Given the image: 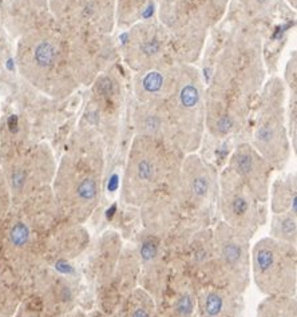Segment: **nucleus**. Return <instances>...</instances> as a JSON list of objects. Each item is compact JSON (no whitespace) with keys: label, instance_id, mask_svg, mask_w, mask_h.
Here are the masks:
<instances>
[{"label":"nucleus","instance_id":"obj_1","mask_svg":"<svg viewBox=\"0 0 297 317\" xmlns=\"http://www.w3.org/2000/svg\"><path fill=\"white\" fill-rule=\"evenodd\" d=\"M16 66L20 75L44 95L67 98L78 90L67 39L55 22L19 38Z\"/></svg>","mask_w":297,"mask_h":317},{"label":"nucleus","instance_id":"obj_2","mask_svg":"<svg viewBox=\"0 0 297 317\" xmlns=\"http://www.w3.org/2000/svg\"><path fill=\"white\" fill-rule=\"evenodd\" d=\"M266 78L261 34L247 23L233 30L225 40L206 89L254 106Z\"/></svg>","mask_w":297,"mask_h":317},{"label":"nucleus","instance_id":"obj_3","mask_svg":"<svg viewBox=\"0 0 297 317\" xmlns=\"http://www.w3.org/2000/svg\"><path fill=\"white\" fill-rule=\"evenodd\" d=\"M183 157L172 142L134 135L122 177L123 202L142 208L172 190Z\"/></svg>","mask_w":297,"mask_h":317},{"label":"nucleus","instance_id":"obj_4","mask_svg":"<svg viewBox=\"0 0 297 317\" xmlns=\"http://www.w3.org/2000/svg\"><path fill=\"white\" fill-rule=\"evenodd\" d=\"M104 171L103 142L95 131L85 130L63 158L59 193L76 218L85 220L99 205Z\"/></svg>","mask_w":297,"mask_h":317},{"label":"nucleus","instance_id":"obj_5","mask_svg":"<svg viewBox=\"0 0 297 317\" xmlns=\"http://www.w3.org/2000/svg\"><path fill=\"white\" fill-rule=\"evenodd\" d=\"M165 105L174 145L183 154L196 153L205 135V83L197 66L177 63L174 87Z\"/></svg>","mask_w":297,"mask_h":317},{"label":"nucleus","instance_id":"obj_6","mask_svg":"<svg viewBox=\"0 0 297 317\" xmlns=\"http://www.w3.org/2000/svg\"><path fill=\"white\" fill-rule=\"evenodd\" d=\"M252 146L264 157L273 170L285 169L292 155L286 126V87L277 75L266 78L253 107Z\"/></svg>","mask_w":297,"mask_h":317},{"label":"nucleus","instance_id":"obj_7","mask_svg":"<svg viewBox=\"0 0 297 317\" xmlns=\"http://www.w3.org/2000/svg\"><path fill=\"white\" fill-rule=\"evenodd\" d=\"M157 20L170 36L176 61L196 65L213 28L200 4L196 0H161Z\"/></svg>","mask_w":297,"mask_h":317},{"label":"nucleus","instance_id":"obj_8","mask_svg":"<svg viewBox=\"0 0 297 317\" xmlns=\"http://www.w3.org/2000/svg\"><path fill=\"white\" fill-rule=\"evenodd\" d=\"M296 246L264 237L251 248V273L265 296H296Z\"/></svg>","mask_w":297,"mask_h":317},{"label":"nucleus","instance_id":"obj_9","mask_svg":"<svg viewBox=\"0 0 297 317\" xmlns=\"http://www.w3.org/2000/svg\"><path fill=\"white\" fill-rule=\"evenodd\" d=\"M213 257L209 277L215 285L242 295L251 282V240L220 221L211 232Z\"/></svg>","mask_w":297,"mask_h":317},{"label":"nucleus","instance_id":"obj_10","mask_svg":"<svg viewBox=\"0 0 297 317\" xmlns=\"http://www.w3.org/2000/svg\"><path fill=\"white\" fill-rule=\"evenodd\" d=\"M170 194L178 209L208 218L219 202L217 170L196 153L185 154Z\"/></svg>","mask_w":297,"mask_h":317},{"label":"nucleus","instance_id":"obj_11","mask_svg":"<svg viewBox=\"0 0 297 317\" xmlns=\"http://www.w3.org/2000/svg\"><path fill=\"white\" fill-rule=\"evenodd\" d=\"M118 54L134 74L177 63L170 36L158 20H140L119 39Z\"/></svg>","mask_w":297,"mask_h":317},{"label":"nucleus","instance_id":"obj_12","mask_svg":"<svg viewBox=\"0 0 297 317\" xmlns=\"http://www.w3.org/2000/svg\"><path fill=\"white\" fill-rule=\"evenodd\" d=\"M217 208L222 221L249 240L268 221L266 204L258 201L228 166L219 174Z\"/></svg>","mask_w":297,"mask_h":317},{"label":"nucleus","instance_id":"obj_13","mask_svg":"<svg viewBox=\"0 0 297 317\" xmlns=\"http://www.w3.org/2000/svg\"><path fill=\"white\" fill-rule=\"evenodd\" d=\"M63 34L67 39L72 72L79 86L89 87L99 74L118 61V47L111 34L98 31Z\"/></svg>","mask_w":297,"mask_h":317},{"label":"nucleus","instance_id":"obj_14","mask_svg":"<svg viewBox=\"0 0 297 317\" xmlns=\"http://www.w3.org/2000/svg\"><path fill=\"white\" fill-rule=\"evenodd\" d=\"M253 107L205 87V131L215 139L233 137L247 126Z\"/></svg>","mask_w":297,"mask_h":317},{"label":"nucleus","instance_id":"obj_15","mask_svg":"<svg viewBox=\"0 0 297 317\" xmlns=\"http://www.w3.org/2000/svg\"><path fill=\"white\" fill-rule=\"evenodd\" d=\"M228 167L241 180L252 194L262 204H268L273 167L251 142L236 146L228 161Z\"/></svg>","mask_w":297,"mask_h":317},{"label":"nucleus","instance_id":"obj_16","mask_svg":"<svg viewBox=\"0 0 297 317\" xmlns=\"http://www.w3.org/2000/svg\"><path fill=\"white\" fill-rule=\"evenodd\" d=\"M3 19L8 31L18 39L54 23L48 0H4Z\"/></svg>","mask_w":297,"mask_h":317},{"label":"nucleus","instance_id":"obj_17","mask_svg":"<svg viewBox=\"0 0 297 317\" xmlns=\"http://www.w3.org/2000/svg\"><path fill=\"white\" fill-rule=\"evenodd\" d=\"M54 22L63 33H104L97 8L91 0H48Z\"/></svg>","mask_w":297,"mask_h":317},{"label":"nucleus","instance_id":"obj_18","mask_svg":"<svg viewBox=\"0 0 297 317\" xmlns=\"http://www.w3.org/2000/svg\"><path fill=\"white\" fill-rule=\"evenodd\" d=\"M136 135L173 142V130L165 101L136 102L131 112Z\"/></svg>","mask_w":297,"mask_h":317},{"label":"nucleus","instance_id":"obj_19","mask_svg":"<svg viewBox=\"0 0 297 317\" xmlns=\"http://www.w3.org/2000/svg\"><path fill=\"white\" fill-rule=\"evenodd\" d=\"M177 63L137 72L132 78V93L136 95V101L142 103L166 101L174 87Z\"/></svg>","mask_w":297,"mask_h":317},{"label":"nucleus","instance_id":"obj_20","mask_svg":"<svg viewBox=\"0 0 297 317\" xmlns=\"http://www.w3.org/2000/svg\"><path fill=\"white\" fill-rule=\"evenodd\" d=\"M93 103L98 112H104L107 118H115L122 108L125 91L118 72L111 66L95 78L91 84Z\"/></svg>","mask_w":297,"mask_h":317},{"label":"nucleus","instance_id":"obj_21","mask_svg":"<svg viewBox=\"0 0 297 317\" xmlns=\"http://www.w3.org/2000/svg\"><path fill=\"white\" fill-rule=\"evenodd\" d=\"M240 297L226 286L208 285L197 295L198 313L201 317H237Z\"/></svg>","mask_w":297,"mask_h":317},{"label":"nucleus","instance_id":"obj_22","mask_svg":"<svg viewBox=\"0 0 297 317\" xmlns=\"http://www.w3.org/2000/svg\"><path fill=\"white\" fill-rule=\"evenodd\" d=\"M272 214L288 213L297 217V177L296 171L279 177L269 189Z\"/></svg>","mask_w":297,"mask_h":317},{"label":"nucleus","instance_id":"obj_23","mask_svg":"<svg viewBox=\"0 0 297 317\" xmlns=\"http://www.w3.org/2000/svg\"><path fill=\"white\" fill-rule=\"evenodd\" d=\"M269 237L279 242H283L286 245H297V217L288 214V213H280L272 214L271 218V230Z\"/></svg>","mask_w":297,"mask_h":317},{"label":"nucleus","instance_id":"obj_24","mask_svg":"<svg viewBox=\"0 0 297 317\" xmlns=\"http://www.w3.org/2000/svg\"><path fill=\"white\" fill-rule=\"evenodd\" d=\"M258 308L266 317H297V303L294 296H266Z\"/></svg>","mask_w":297,"mask_h":317},{"label":"nucleus","instance_id":"obj_25","mask_svg":"<svg viewBox=\"0 0 297 317\" xmlns=\"http://www.w3.org/2000/svg\"><path fill=\"white\" fill-rule=\"evenodd\" d=\"M149 0H117L115 24L119 27H130L140 22L143 8Z\"/></svg>","mask_w":297,"mask_h":317},{"label":"nucleus","instance_id":"obj_26","mask_svg":"<svg viewBox=\"0 0 297 317\" xmlns=\"http://www.w3.org/2000/svg\"><path fill=\"white\" fill-rule=\"evenodd\" d=\"M127 317H154V301L143 289H137L130 296Z\"/></svg>","mask_w":297,"mask_h":317},{"label":"nucleus","instance_id":"obj_27","mask_svg":"<svg viewBox=\"0 0 297 317\" xmlns=\"http://www.w3.org/2000/svg\"><path fill=\"white\" fill-rule=\"evenodd\" d=\"M94 7L97 8L100 22L103 24L104 33L113 34L115 28V16H117V0H91Z\"/></svg>","mask_w":297,"mask_h":317},{"label":"nucleus","instance_id":"obj_28","mask_svg":"<svg viewBox=\"0 0 297 317\" xmlns=\"http://www.w3.org/2000/svg\"><path fill=\"white\" fill-rule=\"evenodd\" d=\"M196 2L205 12L211 27L217 25L224 19L230 3V0H196Z\"/></svg>","mask_w":297,"mask_h":317},{"label":"nucleus","instance_id":"obj_29","mask_svg":"<svg viewBox=\"0 0 297 317\" xmlns=\"http://www.w3.org/2000/svg\"><path fill=\"white\" fill-rule=\"evenodd\" d=\"M275 0H241L242 8L252 20L268 18L273 8Z\"/></svg>","mask_w":297,"mask_h":317},{"label":"nucleus","instance_id":"obj_30","mask_svg":"<svg viewBox=\"0 0 297 317\" xmlns=\"http://www.w3.org/2000/svg\"><path fill=\"white\" fill-rule=\"evenodd\" d=\"M196 300L194 295L189 288L183 289L176 297V301L173 304V316L174 317H190L193 313Z\"/></svg>","mask_w":297,"mask_h":317},{"label":"nucleus","instance_id":"obj_31","mask_svg":"<svg viewBox=\"0 0 297 317\" xmlns=\"http://www.w3.org/2000/svg\"><path fill=\"white\" fill-rule=\"evenodd\" d=\"M30 238H31V232H30L27 223L24 222H16L10 230V241L16 248H23L24 245H27L30 242Z\"/></svg>","mask_w":297,"mask_h":317},{"label":"nucleus","instance_id":"obj_32","mask_svg":"<svg viewBox=\"0 0 297 317\" xmlns=\"http://www.w3.org/2000/svg\"><path fill=\"white\" fill-rule=\"evenodd\" d=\"M284 2H286L290 8H293V10L297 8V0H284Z\"/></svg>","mask_w":297,"mask_h":317},{"label":"nucleus","instance_id":"obj_33","mask_svg":"<svg viewBox=\"0 0 297 317\" xmlns=\"http://www.w3.org/2000/svg\"><path fill=\"white\" fill-rule=\"evenodd\" d=\"M256 317H266V314H265L264 312L260 309V308H257V313H256Z\"/></svg>","mask_w":297,"mask_h":317}]
</instances>
